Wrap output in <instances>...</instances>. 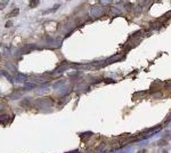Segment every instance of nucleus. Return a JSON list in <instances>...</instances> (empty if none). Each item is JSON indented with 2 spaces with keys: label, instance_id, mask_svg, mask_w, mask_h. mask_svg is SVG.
I'll return each mask as SVG.
<instances>
[{
  "label": "nucleus",
  "instance_id": "21",
  "mask_svg": "<svg viewBox=\"0 0 171 153\" xmlns=\"http://www.w3.org/2000/svg\"><path fill=\"white\" fill-rule=\"evenodd\" d=\"M12 25H13V22H12V21H8L6 23V27H10Z\"/></svg>",
  "mask_w": 171,
  "mask_h": 153
},
{
  "label": "nucleus",
  "instance_id": "19",
  "mask_svg": "<svg viewBox=\"0 0 171 153\" xmlns=\"http://www.w3.org/2000/svg\"><path fill=\"white\" fill-rule=\"evenodd\" d=\"M146 93H147V91H140V93H135V94H134V97H135V96H137V97H138V96H143V95H145Z\"/></svg>",
  "mask_w": 171,
  "mask_h": 153
},
{
  "label": "nucleus",
  "instance_id": "16",
  "mask_svg": "<svg viewBox=\"0 0 171 153\" xmlns=\"http://www.w3.org/2000/svg\"><path fill=\"white\" fill-rule=\"evenodd\" d=\"M64 83H65V81H64V80H61V81H58V82L54 83V88H59V87L62 86V85H64Z\"/></svg>",
  "mask_w": 171,
  "mask_h": 153
},
{
  "label": "nucleus",
  "instance_id": "2",
  "mask_svg": "<svg viewBox=\"0 0 171 153\" xmlns=\"http://www.w3.org/2000/svg\"><path fill=\"white\" fill-rule=\"evenodd\" d=\"M100 13H102V8L98 6H94L90 8V15H91L92 17H98L99 15H100Z\"/></svg>",
  "mask_w": 171,
  "mask_h": 153
},
{
  "label": "nucleus",
  "instance_id": "10",
  "mask_svg": "<svg viewBox=\"0 0 171 153\" xmlns=\"http://www.w3.org/2000/svg\"><path fill=\"white\" fill-rule=\"evenodd\" d=\"M39 0H30V3H29V6L30 8H36L38 5H39Z\"/></svg>",
  "mask_w": 171,
  "mask_h": 153
},
{
  "label": "nucleus",
  "instance_id": "3",
  "mask_svg": "<svg viewBox=\"0 0 171 153\" xmlns=\"http://www.w3.org/2000/svg\"><path fill=\"white\" fill-rule=\"evenodd\" d=\"M38 47L36 46V45H26V46H24L22 49L20 50L21 53H24V54H26V53H29V51H31V50H34V49H37Z\"/></svg>",
  "mask_w": 171,
  "mask_h": 153
},
{
  "label": "nucleus",
  "instance_id": "7",
  "mask_svg": "<svg viewBox=\"0 0 171 153\" xmlns=\"http://www.w3.org/2000/svg\"><path fill=\"white\" fill-rule=\"evenodd\" d=\"M18 13H20V9H18V8H14V9L12 10L10 13H8V14H7V15H6V17H8V18H9V17L16 16V15H18Z\"/></svg>",
  "mask_w": 171,
  "mask_h": 153
},
{
  "label": "nucleus",
  "instance_id": "20",
  "mask_svg": "<svg viewBox=\"0 0 171 153\" xmlns=\"http://www.w3.org/2000/svg\"><path fill=\"white\" fill-rule=\"evenodd\" d=\"M61 90H62V91H61V95H64V94H67V90H69V89H67V88H65V89L62 88Z\"/></svg>",
  "mask_w": 171,
  "mask_h": 153
},
{
  "label": "nucleus",
  "instance_id": "5",
  "mask_svg": "<svg viewBox=\"0 0 171 153\" xmlns=\"http://www.w3.org/2000/svg\"><path fill=\"white\" fill-rule=\"evenodd\" d=\"M26 80V76H24L22 73H18L15 78H13V82H23Z\"/></svg>",
  "mask_w": 171,
  "mask_h": 153
},
{
  "label": "nucleus",
  "instance_id": "22",
  "mask_svg": "<svg viewBox=\"0 0 171 153\" xmlns=\"http://www.w3.org/2000/svg\"><path fill=\"white\" fill-rule=\"evenodd\" d=\"M112 12H113V13H115V14H120V10L116 9V8H114V7L112 8Z\"/></svg>",
  "mask_w": 171,
  "mask_h": 153
},
{
  "label": "nucleus",
  "instance_id": "1",
  "mask_svg": "<svg viewBox=\"0 0 171 153\" xmlns=\"http://www.w3.org/2000/svg\"><path fill=\"white\" fill-rule=\"evenodd\" d=\"M54 104V102L50 98H42V100H40L38 103H37V105L39 107H41V109H45V107H49L51 106Z\"/></svg>",
  "mask_w": 171,
  "mask_h": 153
},
{
  "label": "nucleus",
  "instance_id": "18",
  "mask_svg": "<svg viewBox=\"0 0 171 153\" xmlns=\"http://www.w3.org/2000/svg\"><path fill=\"white\" fill-rule=\"evenodd\" d=\"M88 88V86L87 85H79V86L76 87V90H79V89H87Z\"/></svg>",
  "mask_w": 171,
  "mask_h": 153
},
{
  "label": "nucleus",
  "instance_id": "8",
  "mask_svg": "<svg viewBox=\"0 0 171 153\" xmlns=\"http://www.w3.org/2000/svg\"><path fill=\"white\" fill-rule=\"evenodd\" d=\"M8 121H9V115H6V114L0 115V122H2L3 125H6Z\"/></svg>",
  "mask_w": 171,
  "mask_h": 153
},
{
  "label": "nucleus",
  "instance_id": "13",
  "mask_svg": "<svg viewBox=\"0 0 171 153\" xmlns=\"http://www.w3.org/2000/svg\"><path fill=\"white\" fill-rule=\"evenodd\" d=\"M158 145L159 146H165V145H168V140H165L164 138H162L158 142Z\"/></svg>",
  "mask_w": 171,
  "mask_h": 153
},
{
  "label": "nucleus",
  "instance_id": "9",
  "mask_svg": "<svg viewBox=\"0 0 171 153\" xmlns=\"http://www.w3.org/2000/svg\"><path fill=\"white\" fill-rule=\"evenodd\" d=\"M37 85L34 82H26L24 85V88L25 89H33V88H36Z\"/></svg>",
  "mask_w": 171,
  "mask_h": 153
},
{
  "label": "nucleus",
  "instance_id": "12",
  "mask_svg": "<svg viewBox=\"0 0 171 153\" xmlns=\"http://www.w3.org/2000/svg\"><path fill=\"white\" fill-rule=\"evenodd\" d=\"M8 3V0H0V10L5 9V7L7 6Z\"/></svg>",
  "mask_w": 171,
  "mask_h": 153
},
{
  "label": "nucleus",
  "instance_id": "11",
  "mask_svg": "<svg viewBox=\"0 0 171 153\" xmlns=\"http://www.w3.org/2000/svg\"><path fill=\"white\" fill-rule=\"evenodd\" d=\"M0 72H1V74H2V76H6V78H7L8 80H9L10 82H13V76H10V74H8V73L6 72V71H0Z\"/></svg>",
  "mask_w": 171,
  "mask_h": 153
},
{
  "label": "nucleus",
  "instance_id": "14",
  "mask_svg": "<svg viewBox=\"0 0 171 153\" xmlns=\"http://www.w3.org/2000/svg\"><path fill=\"white\" fill-rule=\"evenodd\" d=\"M30 103H31V98H25V101H22V102H21V105H22V106H25V105L29 106Z\"/></svg>",
  "mask_w": 171,
  "mask_h": 153
},
{
  "label": "nucleus",
  "instance_id": "4",
  "mask_svg": "<svg viewBox=\"0 0 171 153\" xmlns=\"http://www.w3.org/2000/svg\"><path fill=\"white\" fill-rule=\"evenodd\" d=\"M122 58H123V55H115V56L111 57L109 60H106L103 65H105V64H111V63H113V62H115V61H120V60H122Z\"/></svg>",
  "mask_w": 171,
  "mask_h": 153
},
{
  "label": "nucleus",
  "instance_id": "23",
  "mask_svg": "<svg viewBox=\"0 0 171 153\" xmlns=\"http://www.w3.org/2000/svg\"><path fill=\"white\" fill-rule=\"evenodd\" d=\"M137 153H146V150L145 149H143V150H140V151H138Z\"/></svg>",
  "mask_w": 171,
  "mask_h": 153
},
{
  "label": "nucleus",
  "instance_id": "17",
  "mask_svg": "<svg viewBox=\"0 0 171 153\" xmlns=\"http://www.w3.org/2000/svg\"><path fill=\"white\" fill-rule=\"evenodd\" d=\"M99 2L102 3L103 6H107V5H110L112 2V0H99Z\"/></svg>",
  "mask_w": 171,
  "mask_h": 153
},
{
  "label": "nucleus",
  "instance_id": "6",
  "mask_svg": "<svg viewBox=\"0 0 171 153\" xmlns=\"http://www.w3.org/2000/svg\"><path fill=\"white\" fill-rule=\"evenodd\" d=\"M59 7H61V5H59V3H56V5H55V6H54L53 8H51V9L43 10V12H42V14H50V13H54V12H56V10L58 9Z\"/></svg>",
  "mask_w": 171,
  "mask_h": 153
},
{
  "label": "nucleus",
  "instance_id": "15",
  "mask_svg": "<svg viewBox=\"0 0 171 153\" xmlns=\"http://www.w3.org/2000/svg\"><path fill=\"white\" fill-rule=\"evenodd\" d=\"M10 98H12V100H14V101H15V100H18V98H20V97H21V94L20 93H18V91H16V93H15V94H13V95H10Z\"/></svg>",
  "mask_w": 171,
  "mask_h": 153
},
{
  "label": "nucleus",
  "instance_id": "24",
  "mask_svg": "<svg viewBox=\"0 0 171 153\" xmlns=\"http://www.w3.org/2000/svg\"><path fill=\"white\" fill-rule=\"evenodd\" d=\"M0 110H1V106H0Z\"/></svg>",
  "mask_w": 171,
  "mask_h": 153
}]
</instances>
